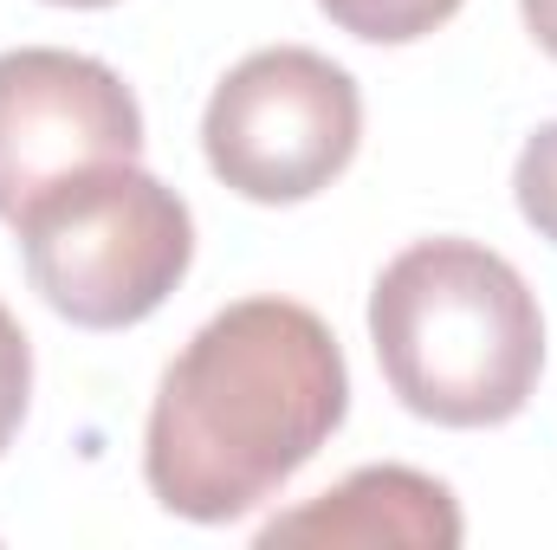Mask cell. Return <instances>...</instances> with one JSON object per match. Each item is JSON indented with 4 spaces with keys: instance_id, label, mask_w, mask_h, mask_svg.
<instances>
[{
    "instance_id": "obj_4",
    "label": "cell",
    "mask_w": 557,
    "mask_h": 550,
    "mask_svg": "<svg viewBox=\"0 0 557 550\" xmlns=\"http://www.w3.org/2000/svg\"><path fill=\"white\" fill-rule=\"evenodd\" d=\"M363 142V98L344 65H331L311 46H267L240 59L201 117L208 168L260 201L292 208L324 195Z\"/></svg>"
},
{
    "instance_id": "obj_3",
    "label": "cell",
    "mask_w": 557,
    "mask_h": 550,
    "mask_svg": "<svg viewBox=\"0 0 557 550\" xmlns=\"http://www.w3.org/2000/svg\"><path fill=\"white\" fill-rule=\"evenodd\" d=\"M20 260L33 291L78 330H124L169 304L195 260V214L137 162H104L20 221Z\"/></svg>"
},
{
    "instance_id": "obj_8",
    "label": "cell",
    "mask_w": 557,
    "mask_h": 550,
    "mask_svg": "<svg viewBox=\"0 0 557 550\" xmlns=\"http://www.w3.org/2000/svg\"><path fill=\"white\" fill-rule=\"evenodd\" d=\"M512 195H519V214L539 227V240H552L557 247V124H545L539 137L519 149Z\"/></svg>"
},
{
    "instance_id": "obj_7",
    "label": "cell",
    "mask_w": 557,
    "mask_h": 550,
    "mask_svg": "<svg viewBox=\"0 0 557 550\" xmlns=\"http://www.w3.org/2000/svg\"><path fill=\"white\" fill-rule=\"evenodd\" d=\"M318 7L370 46H409V39H428L434 26H447L467 0H318Z\"/></svg>"
},
{
    "instance_id": "obj_5",
    "label": "cell",
    "mask_w": 557,
    "mask_h": 550,
    "mask_svg": "<svg viewBox=\"0 0 557 550\" xmlns=\"http://www.w3.org/2000/svg\"><path fill=\"white\" fill-rule=\"evenodd\" d=\"M137 91L91 52L20 46L0 52V221H20L59 182L137 162Z\"/></svg>"
},
{
    "instance_id": "obj_2",
    "label": "cell",
    "mask_w": 557,
    "mask_h": 550,
    "mask_svg": "<svg viewBox=\"0 0 557 550\" xmlns=\"http://www.w3.org/2000/svg\"><path fill=\"white\" fill-rule=\"evenodd\" d=\"M370 343L396 402L434 427H499L545 376V311L480 240H416L370 291Z\"/></svg>"
},
{
    "instance_id": "obj_6",
    "label": "cell",
    "mask_w": 557,
    "mask_h": 550,
    "mask_svg": "<svg viewBox=\"0 0 557 550\" xmlns=\"http://www.w3.org/2000/svg\"><path fill=\"white\" fill-rule=\"evenodd\" d=\"M460 505L454 492L416 473V466H363L337 479L331 492L305 499L298 512H278L260 532V545H350V550H454L460 545Z\"/></svg>"
},
{
    "instance_id": "obj_1",
    "label": "cell",
    "mask_w": 557,
    "mask_h": 550,
    "mask_svg": "<svg viewBox=\"0 0 557 550\" xmlns=\"http://www.w3.org/2000/svg\"><path fill=\"white\" fill-rule=\"evenodd\" d=\"M344 414L350 370L331 324L292 298H240L162 370L143 479L162 512L227 525L267 505L344 427Z\"/></svg>"
},
{
    "instance_id": "obj_9",
    "label": "cell",
    "mask_w": 557,
    "mask_h": 550,
    "mask_svg": "<svg viewBox=\"0 0 557 550\" xmlns=\"http://www.w3.org/2000/svg\"><path fill=\"white\" fill-rule=\"evenodd\" d=\"M26 402H33V343H26L20 317L0 304V453L13 447V434L26 421Z\"/></svg>"
},
{
    "instance_id": "obj_10",
    "label": "cell",
    "mask_w": 557,
    "mask_h": 550,
    "mask_svg": "<svg viewBox=\"0 0 557 550\" xmlns=\"http://www.w3.org/2000/svg\"><path fill=\"white\" fill-rule=\"evenodd\" d=\"M519 13H525L532 39H539V46L557 59V0H519Z\"/></svg>"
},
{
    "instance_id": "obj_11",
    "label": "cell",
    "mask_w": 557,
    "mask_h": 550,
    "mask_svg": "<svg viewBox=\"0 0 557 550\" xmlns=\"http://www.w3.org/2000/svg\"><path fill=\"white\" fill-rule=\"evenodd\" d=\"M52 7H111V0H52Z\"/></svg>"
}]
</instances>
